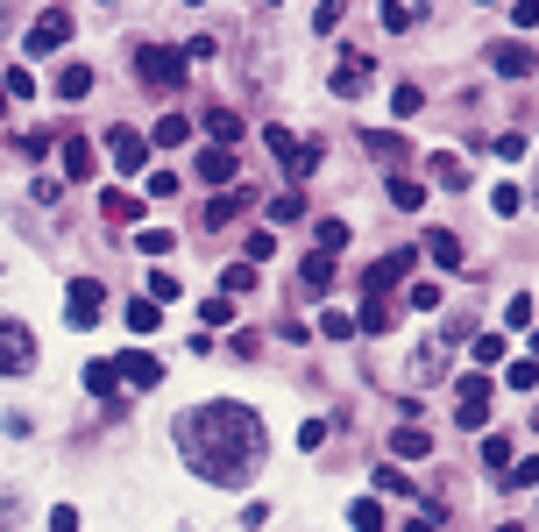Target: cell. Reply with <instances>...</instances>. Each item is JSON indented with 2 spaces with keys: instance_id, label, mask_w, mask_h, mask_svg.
<instances>
[{
  "instance_id": "e575fe53",
  "label": "cell",
  "mask_w": 539,
  "mask_h": 532,
  "mask_svg": "<svg viewBox=\"0 0 539 532\" xmlns=\"http://www.w3.org/2000/svg\"><path fill=\"white\" fill-rule=\"evenodd\" d=\"M334 249H348V220H320V256H334Z\"/></svg>"
},
{
  "instance_id": "ba28073f",
  "label": "cell",
  "mask_w": 539,
  "mask_h": 532,
  "mask_svg": "<svg viewBox=\"0 0 539 532\" xmlns=\"http://www.w3.org/2000/svg\"><path fill=\"white\" fill-rule=\"evenodd\" d=\"M412 263H419V249H391V256H376V263H369V277H362V298H383L391 284H405V277H412Z\"/></svg>"
},
{
  "instance_id": "f546056e",
  "label": "cell",
  "mask_w": 539,
  "mask_h": 532,
  "mask_svg": "<svg viewBox=\"0 0 539 532\" xmlns=\"http://www.w3.org/2000/svg\"><path fill=\"white\" fill-rule=\"evenodd\" d=\"M483 149H497V157H504V164H518V157H525V149H532V142H525V135H483Z\"/></svg>"
},
{
  "instance_id": "30bf717a",
  "label": "cell",
  "mask_w": 539,
  "mask_h": 532,
  "mask_svg": "<svg viewBox=\"0 0 539 532\" xmlns=\"http://www.w3.org/2000/svg\"><path fill=\"white\" fill-rule=\"evenodd\" d=\"M114 369H121V384H135V391H157V384H164V362H149L142 348L114 355Z\"/></svg>"
},
{
  "instance_id": "d6986e66",
  "label": "cell",
  "mask_w": 539,
  "mask_h": 532,
  "mask_svg": "<svg viewBox=\"0 0 539 532\" xmlns=\"http://www.w3.org/2000/svg\"><path fill=\"white\" fill-rule=\"evenodd\" d=\"M419 249H426V256H433V263H440V270H461V242H454V235H447V227H433V235H426V242H419Z\"/></svg>"
},
{
  "instance_id": "f1b7e54d",
  "label": "cell",
  "mask_w": 539,
  "mask_h": 532,
  "mask_svg": "<svg viewBox=\"0 0 539 532\" xmlns=\"http://www.w3.org/2000/svg\"><path fill=\"white\" fill-rule=\"evenodd\" d=\"M157 320H164V306H149V298H135V306H128V327H135V334H157Z\"/></svg>"
},
{
  "instance_id": "7402d4cb",
  "label": "cell",
  "mask_w": 539,
  "mask_h": 532,
  "mask_svg": "<svg viewBox=\"0 0 539 532\" xmlns=\"http://www.w3.org/2000/svg\"><path fill=\"white\" fill-rule=\"evenodd\" d=\"M242 206H249V192H220V199H206V213H199V220H206V227H227Z\"/></svg>"
},
{
  "instance_id": "44dd1931",
  "label": "cell",
  "mask_w": 539,
  "mask_h": 532,
  "mask_svg": "<svg viewBox=\"0 0 539 532\" xmlns=\"http://www.w3.org/2000/svg\"><path fill=\"white\" fill-rule=\"evenodd\" d=\"M391 320H398V306H383V298H369V306L355 313V334H391Z\"/></svg>"
},
{
  "instance_id": "9a60e30c",
  "label": "cell",
  "mask_w": 539,
  "mask_h": 532,
  "mask_svg": "<svg viewBox=\"0 0 539 532\" xmlns=\"http://www.w3.org/2000/svg\"><path fill=\"white\" fill-rule=\"evenodd\" d=\"M57 157H64V178H93V142L86 135H64Z\"/></svg>"
},
{
  "instance_id": "c3c4849f",
  "label": "cell",
  "mask_w": 539,
  "mask_h": 532,
  "mask_svg": "<svg viewBox=\"0 0 539 532\" xmlns=\"http://www.w3.org/2000/svg\"><path fill=\"white\" fill-rule=\"evenodd\" d=\"M199 320H206V327H227V320H235V306H227V298H213V306H199Z\"/></svg>"
},
{
  "instance_id": "8fae6325",
  "label": "cell",
  "mask_w": 539,
  "mask_h": 532,
  "mask_svg": "<svg viewBox=\"0 0 539 532\" xmlns=\"http://www.w3.org/2000/svg\"><path fill=\"white\" fill-rule=\"evenodd\" d=\"M490 71L497 79H532V50L525 43H490Z\"/></svg>"
},
{
  "instance_id": "bcb514c9",
  "label": "cell",
  "mask_w": 539,
  "mask_h": 532,
  "mask_svg": "<svg viewBox=\"0 0 539 532\" xmlns=\"http://www.w3.org/2000/svg\"><path fill=\"white\" fill-rule=\"evenodd\" d=\"M320 440H327V419H305V426H298V447H305V454H313Z\"/></svg>"
},
{
  "instance_id": "6da1fadb",
  "label": "cell",
  "mask_w": 539,
  "mask_h": 532,
  "mask_svg": "<svg viewBox=\"0 0 539 532\" xmlns=\"http://www.w3.org/2000/svg\"><path fill=\"white\" fill-rule=\"evenodd\" d=\"M178 454L192 476H206L220 490H242L256 476V462L270 454V426L242 398H206V405L178 412Z\"/></svg>"
},
{
  "instance_id": "ffe728a7",
  "label": "cell",
  "mask_w": 539,
  "mask_h": 532,
  "mask_svg": "<svg viewBox=\"0 0 539 532\" xmlns=\"http://www.w3.org/2000/svg\"><path fill=\"white\" fill-rule=\"evenodd\" d=\"M348 525H355V532H391V518H383L376 497H355V504H348Z\"/></svg>"
},
{
  "instance_id": "74e56055",
  "label": "cell",
  "mask_w": 539,
  "mask_h": 532,
  "mask_svg": "<svg viewBox=\"0 0 539 532\" xmlns=\"http://www.w3.org/2000/svg\"><path fill=\"white\" fill-rule=\"evenodd\" d=\"M483 469H511V440H504V433L483 440Z\"/></svg>"
},
{
  "instance_id": "484cf974",
  "label": "cell",
  "mask_w": 539,
  "mask_h": 532,
  "mask_svg": "<svg viewBox=\"0 0 539 532\" xmlns=\"http://www.w3.org/2000/svg\"><path fill=\"white\" fill-rule=\"evenodd\" d=\"M419 107H426V86H412V79H405V86H391V114H398V121H412Z\"/></svg>"
},
{
  "instance_id": "680465c9",
  "label": "cell",
  "mask_w": 539,
  "mask_h": 532,
  "mask_svg": "<svg viewBox=\"0 0 539 532\" xmlns=\"http://www.w3.org/2000/svg\"><path fill=\"white\" fill-rule=\"evenodd\" d=\"M483 8H497V0H483Z\"/></svg>"
},
{
  "instance_id": "11a10c76",
  "label": "cell",
  "mask_w": 539,
  "mask_h": 532,
  "mask_svg": "<svg viewBox=\"0 0 539 532\" xmlns=\"http://www.w3.org/2000/svg\"><path fill=\"white\" fill-rule=\"evenodd\" d=\"M0 114H8V86H0Z\"/></svg>"
},
{
  "instance_id": "816d5d0a",
  "label": "cell",
  "mask_w": 539,
  "mask_h": 532,
  "mask_svg": "<svg viewBox=\"0 0 539 532\" xmlns=\"http://www.w3.org/2000/svg\"><path fill=\"white\" fill-rule=\"evenodd\" d=\"M525 483H539V462H518V469L504 476V490H525Z\"/></svg>"
},
{
  "instance_id": "3957f363",
  "label": "cell",
  "mask_w": 539,
  "mask_h": 532,
  "mask_svg": "<svg viewBox=\"0 0 539 532\" xmlns=\"http://www.w3.org/2000/svg\"><path fill=\"white\" fill-rule=\"evenodd\" d=\"M135 71H142V86H157V93H178L185 86V50H171V43H142L135 50Z\"/></svg>"
},
{
  "instance_id": "277c9868",
  "label": "cell",
  "mask_w": 539,
  "mask_h": 532,
  "mask_svg": "<svg viewBox=\"0 0 539 532\" xmlns=\"http://www.w3.org/2000/svg\"><path fill=\"white\" fill-rule=\"evenodd\" d=\"M71 29H79V22H71L64 8L36 15V22H29V36H22V57H29V64H36V57H57V50L71 43Z\"/></svg>"
},
{
  "instance_id": "ab89813d",
  "label": "cell",
  "mask_w": 539,
  "mask_h": 532,
  "mask_svg": "<svg viewBox=\"0 0 539 532\" xmlns=\"http://www.w3.org/2000/svg\"><path fill=\"white\" fill-rule=\"evenodd\" d=\"M135 249H142V256H164V249H178V242L164 235V227H142V235H135Z\"/></svg>"
},
{
  "instance_id": "e0dca14e",
  "label": "cell",
  "mask_w": 539,
  "mask_h": 532,
  "mask_svg": "<svg viewBox=\"0 0 539 532\" xmlns=\"http://www.w3.org/2000/svg\"><path fill=\"white\" fill-rule=\"evenodd\" d=\"M86 391L114 405V398H121V369H114V362H86Z\"/></svg>"
},
{
  "instance_id": "9f6ffc18",
  "label": "cell",
  "mask_w": 539,
  "mask_h": 532,
  "mask_svg": "<svg viewBox=\"0 0 539 532\" xmlns=\"http://www.w3.org/2000/svg\"><path fill=\"white\" fill-rule=\"evenodd\" d=\"M532 362H539V334H532Z\"/></svg>"
},
{
  "instance_id": "8d00e7d4",
  "label": "cell",
  "mask_w": 539,
  "mask_h": 532,
  "mask_svg": "<svg viewBox=\"0 0 539 532\" xmlns=\"http://www.w3.org/2000/svg\"><path fill=\"white\" fill-rule=\"evenodd\" d=\"M305 284L327 291V284H334V256H305Z\"/></svg>"
},
{
  "instance_id": "1f68e13d",
  "label": "cell",
  "mask_w": 539,
  "mask_h": 532,
  "mask_svg": "<svg viewBox=\"0 0 539 532\" xmlns=\"http://www.w3.org/2000/svg\"><path fill=\"white\" fill-rule=\"evenodd\" d=\"M440 369H447L440 348H419V355H412V376H419V384H440Z\"/></svg>"
},
{
  "instance_id": "52a82bcc",
  "label": "cell",
  "mask_w": 539,
  "mask_h": 532,
  "mask_svg": "<svg viewBox=\"0 0 539 532\" xmlns=\"http://www.w3.org/2000/svg\"><path fill=\"white\" fill-rule=\"evenodd\" d=\"M100 313H107V291H100L93 277H71V284H64V320H71V327H100Z\"/></svg>"
},
{
  "instance_id": "7bdbcfd3",
  "label": "cell",
  "mask_w": 539,
  "mask_h": 532,
  "mask_svg": "<svg viewBox=\"0 0 539 532\" xmlns=\"http://www.w3.org/2000/svg\"><path fill=\"white\" fill-rule=\"evenodd\" d=\"M320 334H327V341H348L355 320H348V313H320Z\"/></svg>"
},
{
  "instance_id": "ee69618b",
  "label": "cell",
  "mask_w": 539,
  "mask_h": 532,
  "mask_svg": "<svg viewBox=\"0 0 539 532\" xmlns=\"http://www.w3.org/2000/svg\"><path fill=\"white\" fill-rule=\"evenodd\" d=\"M476 362H483V369L504 362V334H476Z\"/></svg>"
},
{
  "instance_id": "d6a6232c",
  "label": "cell",
  "mask_w": 539,
  "mask_h": 532,
  "mask_svg": "<svg viewBox=\"0 0 539 532\" xmlns=\"http://www.w3.org/2000/svg\"><path fill=\"white\" fill-rule=\"evenodd\" d=\"M405 306H412V313H433V306H447V298H440V284H412Z\"/></svg>"
},
{
  "instance_id": "d4e9b609",
  "label": "cell",
  "mask_w": 539,
  "mask_h": 532,
  "mask_svg": "<svg viewBox=\"0 0 539 532\" xmlns=\"http://www.w3.org/2000/svg\"><path fill=\"white\" fill-rule=\"evenodd\" d=\"M383 192H391V206H405V213H419V206H426V192H419L405 171H391V185H383Z\"/></svg>"
},
{
  "instance_id": "7c38bea8",
  "label": "cell",
  "mask_w": 539,
  "mask_h": 532,
  "mask_svg": "<svg viewBox=\"0 0 539 532\" xmlns=\"http://www.w3.org/2000/svg\"><path fill=\"white\" fill-rule=\"evenodd\" d=\"M362 149H369V157H376L383 171H405V135H391V128L376 135V128H369V135H362Z\"/></svg>"
},
{
  "instance_id": "60d3db41",
  "label": "cell",
  "mask_w": 539,
  "mask_h": 532,
  "mask_svg": "<svg viewBox=\"0 0 539 532\" xmlns=\"http://www.w3.org/2000/svg\"><path fill=\"white\" fill-rule=\"evenodd\" d=\"M50 142H57V135H43V128H36V135H15V149H22V157H36V164L50 157Z\"/></svg>"
},
{
  "instance_id": "4316f807",
  "label": "cell",
  "mask_w": 539,
  "mask_h": 532,
  "mask_svg": "<svg viewBox=\"0 0 539 532\" xmlns=\"http://www.w3.org/2000/svg\"><path fill=\"white\" fill-rule=\"evenodd\" d=\"M426 171H433V178H440L447 192H461V185H469V171H461V157H433Z\"/></svg>"
},
{
  "instance_id": "f6af8a7d",
  "label": "cell",
  "mask_w": 539,
  "mask_h": 532,
  "mask_svg": "<svg viewBox=\"0 0 539 532\" xmlns=\"http://www.w3.org/2000/svg\"><path fill=\"white\" fill-rule=\"evenodd\" d=\"M298 213H305V199H298V192H277V206H270V220H298Z\"/></svg>"
},
{
  "instance_id": "b9f144b4",
  "label": "cell",
  "mask_w": 539,
  "mask_h": 532,
  "mask_svg": "<svg viewBox=\"0 0 539 532\" xmlns=\"http://www.w3.org/2000/svg\"><path fill=\"white\" fill-rule=\"evenodd\" d=\"M100 206H107V220H135V192H107Z\"/></svg>"
},
{
  "instance_id": "5bb4252c",
  "label": "cell",
  "mask_w": 539,
  "mask_h": 532,
  "mask_svg": "<svg viewBox=\"0 0 539 532\" xmlns=\"http://www.w3.org/2000/svg\"><path fill=\"white\" fill-rule=\"evenodd\" d=\"M362 86H369V57H362V50H348V57H341V71H334V93H341V100H355Z\"/></svg>"
},
{
  "instance_id": "603a6c76",
  "label": "cell",
  "mask_w": 539,
  "mask_h": 532,
  "mask_svg": "<svg viewBox=\"0 0 539 532\" xmlns=\"http://www.w3.org/2000/svg\"><path fill=\"white\" fill-rule=\"evenodd\" d=\"M149 142H157V149H178V142H192V121H185V114H164L157 128H149Z\"/></svg>"
},
{
  "instance_id": "8992f818",
  "label": "cell",
  "mask_w": 539,
  "mask_h": 532,
  "mask_svg": "<svg viewBox=\"0 0 539 532\" xmlns=\"http://www.w3.org/2000/svg\"><path fill=\"white\" fill-rule=\"evenodd\" d=\"M454 426H469V433L490 426V369L461 376V391H454Z\"/></svg>"
},
{
  "instance_id": "4fadbf2b",
  "label": "cell",
  "mask_w": 539,
  "mask_h": 532,
  "mask_svg": "<svg viewBox=\"0 0 539 532\" xmlns=\"http://www.w3.org/2000/svg\"><path fill=\"white\" fill-rule=\"evenodd\" d=\"M206 135H213V149H235L242 142V114L235 107H206Z\"/></svg>"
},
{
  "instance_id": "91938a15",
  "label": "cell",
  "mask_w": 539,
  "mask_h": 532,
  "mask_svg": "<svg viewBox=\"0 0 539 532\" xmlns=\"http://www.w3.org/2000/svg\"><path fill=\"white\" fill-rule=\"evenodd\" d=\"M532 199H539V185H532Z\"/></svg>"
},
{
  "instance_id": "2e32d148",
  "label": "cell",
  "mask_w": 539,
  "mask_h": 532,
  "mask_svg": "<svg viewBox=\"0 0 539 532\" xmlns=\"http://www.w3.org/2000/svg\"><path fill=\"white\" fill-rule=\"evenodd\" d=\"M391 454H398V462H419V454H433V433L426 426H398L391 433Z\"/></svg>"
},
{
  "instance_id": "4dcf8cb0",
  "label": "cell",
  "mask_w": 539,
  "mask_h": 532,
  "mask_svg": "<svg viewBox=\"0 0 539 532\" xmlns=\"http://www.w3.org/2000/svg\"><path fill=\"white\" fill-rule=\"evenodd\" d=\"M376 490H391V497H412V476H405L398 462H383V469H376Z\"/></svg>"
},
{
  "instance_id": "83f0119b",
  "label": "cell",
  "mask_w": 539,
  "mask_h": 532,
  "mask_svg": "<svg viewBox=\"0 0 539 532\" xmlns=\"http://www.w3.org/2000/svg\"><path fill=\"white\" fill-rule=\"evenodd\" d=\"M490 206L511 220V213H525V185H490Z\"/></svg>"
},
{
  "instance_id": "7dc6e473",
  "label": "cell",
  "mask_w": 539,
  "mask_h": 532,
  "mask_svg": "<svg viewBox=\"0 0 539 532\" xmlns=\"http://www.w3.org/2000/svg\"><path fill=\"white\" fill-rule=\"evenodd\" d=\"M36 93V71H8V100H29Z\"/></svg>"
},
{
  "instance_id": "5b68a950",
  "label": "cell",
  "mask_w": 539,
  "mask_h": 532,
  "mask_svg": "<svg viewBox=\"0 0 539 532\" xmlns=\"http://www.w3.org/2000/svg\"><path fill=\"white\" fill-rule=\"evenodd\" d=\"M263 142L277 149V164H284V171H291L298 185H305V178H313V171H320V142H298L291 128H263Z\"/></svg>"
},
{
  "instance_id": "f5cc1de1",
  "label": "cell",
  "mask_w": 539,
  "mask_h": 532,
  "mask_svg": "<svg viewBox=\"0 0 539 532\" xmlns=\"http://www.w3.org/2000/svg\"><path fill=\"white\" fill-rule=\"evenodd\" d=\"M50 532H79V511H71V504H57V511H50Z\"/></svg>"
},
{
  "instance_id": "f907efd6",
  "label": "cell",
  "mask_w": 539,
  "mask_h": 532,
  "mask_svg": "<svg viewBox=\"0 0 539 532\" xmlns=\"http://www.w3.org/2000/svg\"><path fill=\"white\" fill-rule=\"evenodd\" d=\"M504 327H532V298H511V306H504Z\"/></svg>"
},
{
  "instance_id": "681fc988",
  "label": "cell",
  "mask_w": 539,
  "mask_h": 532,
  "mask_svg": "<svg viewBox=\"0 0 539 532\" xmlns=\"http://www.w3.org/2000/svg\"><path fill=\"white\" fill-rule=\"evenodd\" d=\"M341 15H348V0H320V15H313V22H320V29H341Z\"/></svg>"
},
{
  "instance_id": "cb8c5ba5",
  "label": "cell",
  "mask_w": 539,
  "mask_h": 532,
  "mask_svg": "<svg viewBox=\"0 0 539 532\" xmlns=\"http://www.w3.org/2000/svg\"><path fill=\"white\" fill-rule=\"evenodd\" d=\"M57 93H64V100H86V93H93V71H86V64H64V71H57Z\"/></svg>"
},
{
  "instance_id": "d590c367",
  "label": "cell",
  "mask_w": 539,
  "mask_h": 532,
  "mask_svg": "<svg viewBox=\"0 0 539 532\" xmlns=\"http://www.w3.org/2000/svg\"><path fill=\"white\" fill-rule=\"evenodd\" d=\"M220 284H227V298H242V291H256V263H235V270H227Z\"/></svg>"
},
{
  "instance_id": "f35d334b",
  "label": "cell",
  "mask_w": 539,
  "mask_h": 532,
  "mask_svg": "<svg viewBox=\"0 0 539 532\" xmlns=\"http://www.w3.org/2000/svg\"><path fill=\"white\" fill-rule=\"evenodd\" d=\"M412 22H419V15H412V8H405V0H383V29H398V36H405V29H412Z\"/></svg>"
},
{
  "instance_id": "db71d44e",
  "label": "cell",
  "mask_w": 539,
  "mask_h": 532,
  "mask_svg": "<svg viewBox=\"0 0 539 532\" xmlns=\"http://www.w3.org/2000/svg\"><path fill=\"white\" fill-rule=\"evenodd\" d=\"M405 532H440V511H433V504H426V511H419V518H412V525H405Z\"/></svg>"
},
{
  "instance_id": "836d02e7",
  "label": "cell",
  "mask_w": 539,
  "mask_h": 532,
  "mask_svg": "<svg viewBox=\"0 0 539 532\" xmlns=\"http://www.w3.org/2000/svg\"><path fill=\"white\" fill-rule=\"evenodd\" d=\"M504 384H511V391H539V362H511Z\"/></svg>"
},
{
  "instance_id": "6f0895ef",
  "label": "cell",
  "mask_w": 539,
  "mask_h": 532,
  "mask_svg": "<svg viewBox=\"0 0 539 532\" xmlns=\"http://www.w3.org/2000/svg\"><path fill=\"white\" fill-rule=\"evenodd\" d=\"M497 532H518V525H497Z\"/></svg>"
},
{
  "instance_id": "ac0fdd59",
  "label": "cell",
  "mask_w": 539,
  "mask_h": 532,
  "mask_svg": "<svg viewBox=\"0 0 539 532\" xmlns=\"http://www.w3.org/2000/svg\"><path fill=\"white\" fill-rule=\"evenodd\" d=\"M199 178H206V185H235V149H206V157H199Z\"/></svg>"
},
{
  "instance_id": "7a4b0ae2",
  "label": "cell",
  "mask_w": 539,
  "mask_h": 532,
  "mask_svg": "<svg viewBox=\"0 0 539 532\" xmlns=\"http://www.w3.org/2000/svg\"><path fill=\"white\" fill-rule=\"evenodd\" d=\"M36 362H43L36 327H29V320H15V313H0V376H29Z\"/></svg>"
},
{
  "instance_id": "9c48e42d",
  "label": "cell",
  "mask_w": 539,
  "mask_h": 532,
  "mask_svg": "<svg viewBox=\"0 0 539 532\" xmlns=\"http://www.w3.org/2000/svg\"><path fill=\"white\" fill-rule=\"evenodd\" d=\"M107 157H114V171H142L149 164V142L135 128H107Z\"/></svg>"
}]
</instances>
